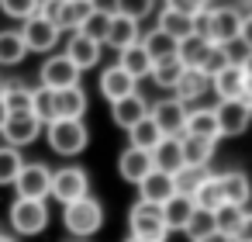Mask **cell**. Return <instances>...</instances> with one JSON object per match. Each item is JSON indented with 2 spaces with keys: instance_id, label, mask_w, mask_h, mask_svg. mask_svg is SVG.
Segmentation results:
<instances>
[{
  "instance_id": "33",
  "label": "cell",
  "mask_w": 252,
  "mask_h": 242,
  "mask_svg": "<svg viewBox=\"0 0 252 242\" xmlns=\"http://www.w3.org/2000/svg\"><path fill=\"white\" fill-rule=\"evenodd\" d=\"M159 138H162V135H159V128H156V121H152L149 114H145L142 121H135V125L128 128V142H131L135 149H145V152H152Z\"/></svg>"
},
{
  "instance_id": "8",
  "label": "cell",
  "mask_w": 252,
  "mask_h": 242,
  "mask_svg": "<svg viewBox=\"0 0 252 242\" xmlns=\"http://www.w3.org/2000/svg\"><path fill=\"white\" fill-rule=\"evenodd\" d=\"M187 111H190L187 104H180L176 97H166V101H159V104L149 107V118L156 121V128H159L162 138H180L183 128H187Z\"/></svg>"
},
{
  "instance_id": "15",
  "label": "cell",
  "mask_w": 252,
  "mask_h": 242,
  "mask_svg": "<svg viewBox=\"0 0 252 242\" xmlns=\"http://www.w3.org/2000/svg\"><path fill=\"white\" fill-rule=\"evenodd\" d=\"M100 94L114 104V101H121V97L138 94V80H131L121 66H107V69L100 73Z\"/></svg>"
},
{
  "instance_id": "17",
  "label": "cell",
  "mask_w": 252,
  "mask_h": 242,
  "mask_svg": "<svg viewBox=\"0 0 252 242\" xmlns=\"http://www.w3.org/2000/svg\"><path fill=\"white\" fill-rule=\"evenodd\" d=\"M100 42H94V38H87V35H80V32H73V38H69V45H66V56L73 59V66L83 73V69H94L97 63H100Z\"/></svg>"
},
{
  "instance_id": "39",
  "label": "cell",
  "mask_w": 252,
  "mask_h": 242,
  "mask_svg": "<svg viewBox=\"0 0 252 242\" xmlns=\"http://www.w3.org/2000/svg\"><path fill=\"white\" fill-rule=\"evenodd\" d=\"M21 166H25L21 149H14V145H0V187L14 183V176L21 173Z\"/></svg>"
},
{
  "instance_id": "55",
  "label": "cell",
  "mask_w": 252,
  "mask_h": 242,
  "mask_svg": "<svg viewBox=\"0 0 252 242\" xmlns=\"http://www.w3.org/2000/svg\"><path fill=\"white\" fill-rule=\"evenodd\" d=\"M80 4H94V0H80Z\"/></svg>"
},
{
  "instance_id": "23",
  "label": "cell",
  "mask_w": 252,
  "mask_h": 242,
  "mask_svg": "<svg viewBox=\"0 0 252 242\" xmlns=\"http://www.w3.org/2000/svg\"><path fill=\"white\" fill-rule=\"evenodd\" d=\"M183 135H197V138H211V142H218L221 135H218L214 107H193V111H187V128H183Z\"/></svg>"
},
{
  "instance_id": "20",
  "label": "cell",
  "mask_w": 252,
  "mask_h": 242,
  "mask_svg": "<svg viewBox=\"0 0 252 242\" xmlns=\"http://www.w3.org/2000/svg\"><path fill=\"white\" fill-rule=\"evenodd\" d=\"M138 38H142V28H138V21H131V18H121V14H111V28H107V38H104V45H111L114 52H121V49L135 45Z\"/></svg>"
},
{
  "instance_id": "9",
  "label": "cell",
  "mask_w": 252,
  "mask_h": 242,
  "mask_svg": "<svg viewBox=\"0 0 252 242\" xmlns=\"http://www.w3.org/2000/svg\"><path fill=\"white\" fill-rule=\"evenodd\" d=\"M11 187L18 190V197L45 201V197H49V187H52V170H49L45 163H25Z\"/></svg>"
},
{
  "instance_id": "2",
  "label": "cell",
  "mask_w": 252,
  "mask_h": 242,
  "mask_svg": "<svg viewBox=\"0 0 252 242\" xmlns=\"http://www.w3.org/2000/svg\"><path fill=\"white\" fill-rule=\"evenodd\" d=\"M45 138L52 145V152L59 156H80L90 142V132L83 125V118H56L45 125Z\"/></svg>"
},
{
  "instance_id": "24",
  "label": "cell",
  "mask_w": 252,
  "mask_h": 242,
  "mask_svg": "<svg viewBox=\"0 0 252 242\" xmlns=\"http://www.w3.org/2000/svg\"><path fill=\"white\" fill-rule=\"evenodd\" d=\"M180 149H183V166H200V170H207V163L214 159V142H211V138L180 135Z\"/></svg>"
},
{
  "instance_id": "37",
  "label": "cell",
  "mask_w": 252,
  "mask_h": 242,
  "mask_svg": "<svg viewBox=\"0 0 252 242\" xmlns=\"http://www.w3.org/2000/svg\"><path fill=\"white\" fill-rule=\"evenodd\" d=\"M183 69H187V66H183L176 56H169V59H159V63H152V73H149V76L156 80V87H162V90H173Z\"/></svg>"
},
{
  "instance_id": "5",
  "label": "cell",
  "mask_w": 252,
  "mask_h": 242,
  "mask_svg": "<svg viewBox=\"0 0 252 242\" xmlns=\"http://www.w3.org/2000/svg\"><path fill=\"white\" fill-rule=\"evenodd\" d=\"M238 28H242V14L228 4V7H211L207 11V32L204 38L211 45H231L238 42Z\"/></svg>"
},
{
  "instance_id": "36",
  "label": "cell",
  "mask_w": 252,
  "mask_h": 242,
  "mask_svg": "<svg viewBox=\"0 0 252 242\" xmlns=\"http://www.w3.org/2000/svg\"><path fill=\"white\" fill-rule=\"evenodd\" d=\"M156 28L180 42V38L193 35V18H187V14H176V11H166V7H162V14H159V25H156Z\"/></svg>"
},
{
  "instance_id": "4",
  "label": "cell",
  "mask_w": 252,
  "mask_h": 242,
  "mask_svg": "<svg viewBox=\"0 0 252 242\" xmlns=\"http://www.w3.org/2000/svg\"><path fill=\"white\" fill-rule=\"evenodd\" d=\"M90 194V176L83 166H63V170H52V187H49V197H56L59 204H69L76 197H87Z\"/></svg>"
},
{
  "instance_id": "22",
  "label": "cell",
  "mask_w": 252,
  "mask_h": 242,
  "mask_svg": "<svg viewBox=\"0 0 252 242\" xmlns=\"http://www.w3.org/2000/svg\"><path fill=\"white\" fill-rule=\"evenodd\" d=\"M149 170H152V156H149L145 149L128 145V149L118 156V173H121V180H128V183H138Z\"/></svg>"
},
{
  "instance_id": "13",
  "label": "cell",
  "mask_w": 252,
  "mask_h": 242,
  "mask_svg": "<svg viewBox=\"0 0 252 242\" xmlns=\"http://www.w3.org/2000/svg\"><path fill=\"white\" fill-rule=\"evenodd\" d=\"M211 90L218 94V101H242L245 97V73L238 63H228L221 73L211 76Z\"/></svg>"
},
{
  "instance_id": "1",
  "label": "cell",
  "mask_w": 252,
  "mask_h": 242,
  "mask_svg": "<svg viewBox=\"0 0 252 242\" xmlns=\"http://www.w3.org/2000/svg\"><path fill=\"white\" fill-rule=\"evenodd\" d=\"M63 225L73 232V239H90L94 232L104 228V204L97 197H76L63 204Z\"/></svg>"
},
{
  "instance_id": "26",
  "label": "cell",
  "mask_w": 252,
  "mask_h": 242,
  "mask_svg": "<svg viewBox=\"0 0 252 242\" xmlns=\"http://www.w3.org/2000/svg\"><path fill=\"white\" fill-rule=\"evenodd\" d=\"M118 56H121V59H118V66H121L131 80H145V76L152 73V59H149V52L142 49V42H135V45L121 49Z\"/></svg>"
},
{
  "instance_id": "19",
  "label": "cell",
  "mask_w": 252,
  "mask_h": 242,
  "mask_svg": "<svg viewBox=\"0 0 252 242\" xmlns=\"http://www.w3.org/2000/svg\"><path fill=\"white\" fill-rule=\"evenodd\" d=\"M149 114V104H145V97L142 94H131V97H121V101H114L111 104V121L118 125V128H131L135 121H142Z\"/></svg>"
},
{
  "instance_id": "7",
  "label": "cell",
  "mask_w": 252,
  "mask_h": 242,
  "mask_svg": "<svg viewBox=\"0 0 252 242\" xmlns=\"http://www.w3.org/2000/svg\"><path fill=\"white\" fill-rule=\"evenodd\" d=\"M214 118H218V135L224 138H235V135H245L249 125H252V104L249 101H218L214 107Z\"/></svg>"
},
{
  "instance_id": "47",
  "label": "cell",
  "mask_w": 252,
  "mask_h": 242,
  "mask_svg": "<svg viewBox=\"0 0 252 242\" xmlns=\"http://www.w3.org/2000/svg\"><path fill=\"white\" fill-rule=\"evenodd\" d=\"M228 239H231V242H252V211H245V214H242L238 228H235Z\"/></svg>"
},
{
  "instance_id": "56",
  "label": "cell",
  "mask_w": 252,
  "mask_h": 242,
  "mask_svg": "<svg viewBox=\"0 0 252 242\" xmlns=\"http://www.w3.org/2000/svg\"><path fill=\"white\" fill-rule=\"evenodd\" d=\"M0 90H4V80H0Z\"/></svg>"
},
{
  "instance_id": "41",
  "label": "cell",
  "mask_w": 252,
  "mask_h": 242,
  "mask_svg": "<svg viewBox=\"0 0 252 242\" xmlns=\"http://www.w3.org/2000/svg\"><path fill=\"white\" fill-rule=\"evenodd\" d=\"M32 114H35L42 125H49V121L56 118V107H52V90H49V87H35V90H32Z\"/></svg>"
},
{
  "instance_id": "30",
  "label": "cell",
  "mask_w": 252,
  "mask_h": 242,
  "mask_svg": "<svg viewBox=\"0 0 252 242\" xmlns=\"http://www.w3.org/2000/svg\"><path fill=\"white\" fill-rule=\"evenodd\" d=\"M0 101H4L7 114H32V87L25 83H4Z\"/></svg>"
},
{
  "instance_id": "44",
  "label": "cell",
  "mask_w": 252,
  "mask_h": 242,
  "mask_svg": "<svg viewBox=\"0 0 252 242\" xmlns=\"http://www.w3.org/2000/svg\"><path fill=\"white\" fill-rule=\"evenodd\" d=\"M111 11L121 14V18H131V21H142V18L152 14V0H114Z\"/></svg>"
},
{
  "instance_id": "10",
  "label": "cell",
  "mask_w": 252,
  "mask_h": 242,
  "mask_svg": "<svg viewBox=\"0 0 252 242\" xmlns=\"http://www.w3.org/2000/svg\"><path fill=\"white\" fill-rule=\"evenodd\" d=\"M21 42H25V49L28 52H52L56 45H59V28L52 25V21H45L42 14H32L28 21H21Z\"/></svg>"
},
{
  "instance_id": "12",
  "label": "cell",
  "mask_w": 252,
  "mask_h": 242,
  "mask_svg": "<svg viewBox=\"0 0 252 242\" xmlns=\"http://www.w3.org/2000/svg\"><path fill=\"white\" fill-rule=\"evenodd\" d=\"M42 128H45V125H42L35 114H7L4 128H0V135H4L7 145L25 149V145H32V142L42 135Z\"/></svg>"
},
{
  "instance_id": "38",
  "label": "cell",
  "mask_w": 252,
  "mask_h": 242,
  "mask_svg": "<svg viewBox=\"0 0 252 242\" xmlns=\"http://www.w3.org/2000/svg\"><path fill=\"white\" fill-rule=\"evenodd\" d=\"M169 176H173V194L193 197V190L200 187V180L207 176V170H200V166H180V170L169 173Z\"/></svg>"
},
{
  "instance_id": "45",
  "label": "cell",
  "mask_w": 252,
  "mask_h": 242,
  "mask_svg": "<svg viewBox=\"0 0 252 242\" xmlns=\"http://www.w3.org/2000/svg\"><path fill=\"white\" fill-rule=\"evenodd\" d=\"M0 11L14 21H28L32 14H38V0H0Z\"/></svg>"
},
{
  "instance_id": "21",
  "label": "cell",
  "mask_w": 252,
  "mask_h": 242,
  "mask_svg": "<svg viewBox=\"0 0 252 242\" xmlns=\"http://www.w3.org/2000/svg\"><path fill=\"white\" fill-rule=\"evenodd\" d=\"M207 90H211V80H207L200 69H183L180 80H176V87H173V97H176L180 104H193V101H200Z\"/></svg>"
},
{
  "instance_id": "40",
  "label": "cell",
  "mask_w": 252,
  "mask_h": 242,
  "mask_svg": "<svg viewBox=\"0 0 252 242\" xmlns=\"http://www.w3.org/2000/svg\"><path fill=\"white\" fill-rule=\"evenodd\" d=\"M242 214H245V207H238V204H221V207H214V211H211V218H214V228H218L221 235H231V232L238 228Z\"/></svg>"
},
{
  "instance_id": "48",
  "label": "cell",
  "mask_w": 252,
  "mask_h": 242,
  "mask_svg": "<svg viewBox=\"0 0 252 242\" xmlns=\"http://www.w3.org/2000/svg\"><path fill=\"white\" fill-rule=\"evenodd\" d=\"M238 42L245 45V52H252V14H242V28H238Z\"/></svg>"
},
{
  "instance_id": "3",
  "label": "cell",
  "mask_w": 252,
  "mask_h": 242,
  "mask_svg": "<svg viewBox=\"0 0 252 242\" xmlns=\"http://www.w3.org/2000/svg\"><path fill=\"white\" fill-rule=\"evenodd\" d=\"M128 225H131V235L135 239H145V242H166L169 239V228L162 221V207L159 204L138 201L128 211Z\"/></svg>"
},
{
  "instance_id": "27",
  "label": "cell",
  "mask_w": 252,
  "mask_h": 242,
  "mask_svg": "<svg viewBox=\"0 0 252 242\" xmlns=\"http://www.w3.org/2000/svg\"><path fill=\"white\" fill-rule=\"evenodd\" d=\"M162 207V221H166V228L173 232V228H180L183 232V225L190 221V214H193V197H183V194H173L166 204H159Z\"/></svg>"
},
{
  "instance_id": "28",
  "label": "cell",
  "mask_w": 252,
  "mask_h": 242,
  "mask_svg": "<svg viewBox=\"0 0 252 242\" xmlns=\"http://www.w3.org/2000/svg\"><path fill=\"white\" fill-rule=\"evenodd\" d=\"M207 49H211V42H207L204 35H187V38L176 42V59H180L187 69H197V66L204 63Z\"/></svg>"
},
{
  "instance_id": "57",
  "label": "cell",
  "mask_w": 252,
  "mask_h": 242,
  "mask_svg": "<svg viewBox=\"0 0 252 242\" xmlns=\"http://www.w3.org/2000/svg\"><path fill=\"white\" fill-rule=\"evenodd\" d=\"M73 242H83V239H73Z\"/></svg>"
},
{
  "instance_id": "35",
  "label": "cell",
  "mask_w": 252,
  "mask_h": 242,
  "mask_svg": "<svg viewBox=\"0 0 252 242\" xmlns=\"http://www.w3.org/2000/svg\"><path fill=\"white\" fill-rule=\"evenodd\" d=\"M28 49L21 42V32H0V66H18L25 63Z\"/></svg>"
},
{
  "instance_id": "51",
  "label": "cell",
  "mask_w": 252,
  "mask_h": 242,
  "mask_svg": "<svg viewBox=\"0 0 252 242\" xmlns=\"http://www.w3.org/2000/svg\"><path fill=\"white\" fill-rule=\"evenodd\" d=\"M4 121H7V107H4V101H0V128H4Z\"/></svg>"
},
{
  "instance_id": "49",
  "label": "cell",
  "mask_w": 252,
  "mask_h": 242,
  "mask_svg": "<svg viewBox=\"0 0 252 242\" xmlns=\"http://www.w3.org/2000/svg\"><path fill=\"white\" fill-rule=\"evenodd\" d=\"M197 242H231V239L221 235V232H211V235H204V239H197Z\"/></svg>"
},
{
  "instance_id": "46",
  "label": "cell",
  "mask_w": 252,
  "mask_h": 242,
  "mask_svg": "<svg viewBox=\"0 0 252 242\" xmlns=\"http://www.w3.org/2000/svg\"><path fill=\"white\" fill-rule=\"evenodd\" d=\"M166 11H176V14H187V18H193V14H200L204 7L197 4V0H166Z\"/></svg>"
},
{
  "instance_id": "54",
  "label": "cell",
  "mask_w": 252,
  "mask_h": 242,
  "mask_svg": "<svg viewBox=\"0 0 252 242\" xmlns=\"http://www.w3.org/2000/svg\"><path fill=\"white\" fill-rule=\"evenodd\" d=\"M0 242H14V239H7V235H0Z\"/></svg>"
},
{
  "instance_id": "42",
  "label": "cell",
  "mask_w": 252,
  "mask_h": 242,
  "mask_svg": "<svg viewBox=\"0 0 252 242\" xmlns=\"http://www.w3.org/2000/svg\"><path fill=\"white\" fill-rule=\"evenodd\" d=\"M183 232L190 235V242H197V239H204V235H211V232H218V228H214V218H211V211H200V207H193V214H190V221L183 225Z\"/></svg>"
},
{
  "instance_id": "50",
  "label": "cell",
  "mask_w": 252,
  "mask_h": 242,
  "mask_svg": "<svg viewBox=\"0 0 252 242\" xmlns=\"http://www.w3.org/2000/svg\"><path fill=\"white\" fill-rule=\"evenodd\" d=\"M238 66H242V73H245V80H252V52H249V56H245V59L238 63Z\"/></svg>"
},
{
  "instance_id": "6",
  "label": "cell",
  "mask_w": 252,
  "mask_h": 242,
  "mask_svg": "<svg viewBox=\"0 0 252 242\" xmlns=\"http://www.w3.org/2000/svg\"><path fill=\"white\" fill-rule=\"evenodd\" d=\"M11 225L18 235H38L45 232L49 225V207L45 201H28V197H18L11 204Z\"/></svg>"
},
{
  "instance_id": "18",
  "label": "cell",
  "mask_w": 252,
  "mask_h": 242,
  "mask_svg": "<svg viewBox=\"0 0 252 242\" xmlns=\"http://www.w3.org/2000/svg\"><path fill=\"white\" fill-rule=\"evenodd\" d=\"M52 107H56V118H83L87 114V94H83V87L52 90Z\"/></svg>"
},
{
  "instance_id": "32",
  "label": "cell",
  "mask_w": 252,
  "mask_h": 242,
  "mask_svg": "<svg viewBox=\"0 0 252 242\" xmlns=\"http://www.w3.org/2000/svg\"><path fill=\"white\" fill-rule=\"evenodd\" d=\"M90 7L94 4H80V0H63V7H59V14H56V28L59 32H76L80 25H83V18L90 14Z\"/></svg>"
},
{
  "instance_id": "43",
  "label": "cell",
  "mask_w": 252,
  "mask_h": 242,
  "mask_svg": "<svg viewBox=\"0 0 252 242\" xmlns=\"http://www.w3.org/2000/svg\"><path fill=\"white\" fill-rule=\"evenodd\" d=\"M228 63H231L228 49H224V45H211V49H207V56H204V63H200L197 69H200V73H204V76L211 80V76H214V73H221V69H224Z\"/></svg>"
},
{
  "instance_id": "11",
  "label": "cell",
  "mask_w": 252,
  "mask_h": 242,
  "mask_svg": "<svg viewBox=\"0 0 252 242\" xmlns=\"http://www.w3.org/2000/svg\"><path fill=\"white\" fill-rule=\"evenodd\" d=\"M38 80H42V87H49V90L80 87V69L73 66V59H69L66 52H59V56H49V59L42 63V69H38Z\"/></svg>"
},
{
  "instance_id": "16",
  "label": "cell",
  "mask_w": 252,
  "mask_h": 242,
  "mask_svg": "<svg viewBox=\"0 0 252 242\" xmlns=\"http://www.w3.org/2000/svg\"><path fill=\"white\" fill-rule=\"evenodd\" d=\"M218 187H221L224 204H238V207H245V204H249V197H252V180H249L242 170L218 173Z\"/></svg>"
},
{
  "instance_id": "25",
  "label": "cell",
  "mask_w": 252,
  "mask_h": 242,
  "mask_svg": "<svg viewBox=\"0 0 252 242\" xmlns=\"http://www.w3.org/2000/svg\"><path fill=\"white\" fill-rule=\"evenodd\" d=\"M149 156H152V170H162V173H176V170L183 166L180 138H159L156 149H152Z\"/></svg>"
},
{
  "instance_id": "29",
  "label": "cell",
  "mask_w": 252,
  "mask_h": 242,
  "mask_svg": "<svg viewBox=\"0 0 252 242\" xmlns=\"http://www.w3.org/2000/svg\"><path fill=\"white\" fill-rule=\"evenodd\" d=\"M111 14H114L111 7H97V4H94V7H90V14L83 18V25H80L76 32L104 45V38H107V28H111Z\"/></svg>"
},
{
  "instance_id": "14",
  "label": "cell",
  "mask_w": 252,
  "mask_h": 242,
  "mask_svg": "<svg viewBox=\"0 0 252 242\" xmlns=\"http://www.w3.org/2000/svg\"><path fill=\"white\" fill-rule=\"evenodd\" d=\"M135 187H138V201H149V204H166L173 197V176L162 170H149Z\"/></svg>"
},
{
  "instance_id": "52",
  "label": "cell",
  "mask_w": 252,
  "mask_h": 242,
  "mask_svg": "<svg viewBox=\"0 0 252 242\" xmlns=\"http://www.w3.org/2000/svg\"><path fill=\"white\" fill-rule=\"evenodd\" d=\"M197 4H200V7H211V4H214V0H197Z\"/></svg>"
},
{
  "instance_id": "31",
  "label": "cell",
  "mask_w": 252,
  "mask_h": 242,
  "mask_svg": "<svg viewBox=\"0 0 252 242\" xmlns=\"http://www.w3.org/2000/svg\"><path fill=\"white\" fill-rule=\"evenodd\" d=\"M138 42H142V49L149 52V59H152V63L176 56V38H169V35H166V32H159V28L145 32V38H138Z\"/></svg>"
},
{
  "instance_id": "53",
  "label": "cell",
  "mask_w": 252,
  "mask_h": 242,
  "mask_svg": "<svg viewBox=\"0 0 252 242\" xmlns=\"http://www.w3.org/2000/svg\"><path fill=\"white\" fill-rule=\"evenodd\" d=\"M125 242H145V239H135V235H128V239H125Z\"/></svg>"
},
{
  "instance_id": "34",
  "label": "cell",
  "mask_w": 252,
  "mask_h": 242,
  "mask_svg": "<svg viewBox=\"0 0 252 242\" xmlns=\"http://www.w3.org/2000/svg\"><path fill=\"white\" fill-rule=\"evenodd\" d=\"M221 204H224V197H221L218 176L207 173V176L200 180V187L193 190V207H200V211H214V207H221Z\"/></svg>"
}]
</instances>
